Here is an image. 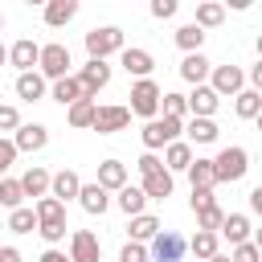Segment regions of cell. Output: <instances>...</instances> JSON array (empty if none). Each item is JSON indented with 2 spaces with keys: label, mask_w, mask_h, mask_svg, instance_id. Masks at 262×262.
<instances>
[{
  "label": "cell",
  "mask_w": 262,
  "mask_h": 262,
  "mask_svg": "<svg viewBox=\"0 0 262 262\" xmlns=\"http://www.w3.org/2000/svg\"><path fill=\"white\" fill-rule=\"evenodd\" d=\"M131 123V111L127 106H98L94 111V131L98 135H115V131H123Z\"/></svg>",
  "instance_id": "5bb4252c"
},
{
  "label": "cell",
  "mask_w": 262,
  "mask_h": 262,
  "mask_svg": "<svg viewBox=\"0 0 262 262\" xmlns=\"http://www.w3.org/2000/svg\"><path fill=\"white\" fill-rule=\"evenodd\" d=\"M37 74H41L45 82H61V78H70V49H66L61 41L41 45V53H37Z\"/></svg>",
  "instance_id": "3957f363"
},
{
  "label": "cell",
  "mask_w": 262,
  "mask_h": 262,
  "mask_svg": "<svg viewBox=\"0 0 262 262\" xmlns=\"http://www.w3.org/2000/svg\"><path fill=\"white\" fill-rule=\"evenodd\" d=\"M250 209H254V213H262V188H254V192H250Z\"/></svg>",
  "instance_id": "681fc988"
},
{
  "label": "cell",
  "mask_w": 262,
  "mask_h": 262,
  "mask_svg": "<svg viewBox=\"0 0 262 262\" xmlns=\"http://www.w3.org/2000/svg\"><path fill=\"white\" fill-rule=\"evenodd\" d=\"M176 45H180L184 53H201V45H205V33H201V29L188 20V25H180V29H176Z\"/></svg>",
  "instance_id": "d590c367"
},
{
  "label": "cell",
  "mask_w": 262,
  "mask_h": 262,
  "mask_svg": "<svg viewBox=\"0 0 262 262\" xmlns=\"http://www.w3.org/2000/svg\"><path fill=\"white\" fill-rule=\"evenodd\" d=\"M119 262H147V246H139V242H127V246L119 250Z\"/></svg>",
  "instance_id": "b9f144b4"
},
{
  "label": "cell",
  "mask_w": 262,
  "mask_h": 262,
  "mask_svg": "<svg viewBox=\"0 0 262 262\" xmlns=\"http://www.w3.org/2000/svg\"><path fill=\"white\" fill-rule=\"evenodd\" d=\"M16 127H20V111L0 102V131H16Z\"/></svg>",
  "instance_id": "60d3db41"
},
{
  "label": "cell",
  "mask_w": 262,
  "mask_h": 262,
  "mask_svg": "<svg viewBox=\"0 0 262 262\" xmlns=\"http://www.w3.org/2000/svg\"><path fill=\"white\" fill-rule=\"evenodd\" d=\"M188 250H192L201 262H209V258L221 250V237H217V233H205V229H196V233L188 237Z\"/></svg>",
  "instance_id": "1f68e13d"
},
{
  "label": "cell",
  "mask_w": 262,
  "mask_h": 262,
  "mask_svg": "<svg viewBox=\"0 0 262 262\" xmlns=\"http://www.w3.org/2000/svg\"><path fill=\"white\" fill-rule=\"evenodd\" d=\"M98 188H106V192H119L123 184H127V164L123 160H102L98 164V180H94Z\"/></svg>",
  "instance_id": "2e32d148"
},
{
  "label": "cell",
  "mask_w": 262,
  "mask_h": 262,
  "mask_svg": "<svg viewBox=\"0 0 262 262\" xmlns=\"http://www.w3.org/2000/svg\"><path fill=\"white\" fill-rule=\"evenodd\" d=\"M37 262H70V258H66V250H45Z\"/></svg>",
  "instance_id": "c3c4849f"
},
{
  "label": "cell",
  "mask_w": 262,
  "mask_h": 262,
  "mask_svg": "<svg viewBox=\"0 0 262 262\" xmlns=\"http://www.w3.org/2000/svg\"><path fill=\"white\" fill-rule=\"evenodd\" d=\"M119 61H123V70H127L135 82H139V78H151V70H156V57H151L147 49H139V45H123Z\"/></svg>",
  "instance_id": "30bf717a"
},
{
  "label": "cell",
  "mask_w": 262,
  "mask_h": 262,
  "mask_svg": "<svg viewBox=\"0 0 262 262\" xmlns=\"http://www.w3.org/2000/svg\"><path fill=\"white\" fill-rule=\"evenodd\" d=\"M180 131H184V119H168V115H156V119H147L143 123V131H139V139H143V151H160V147H168V143H176L180 139Z\"/></svg>",
  "instance_id": "7a4b0ae2"
},
{
  "label": "cell",
  "mask_w": 262,
  "mask_h": 262,
  "mask_svg": "<svg viewBox=\"0 0 262 262\" xmlns=\"http://www.w3.org/2000/svg\"><path fill=\"white\" fill-rule=\"evenodd\" d=\"M25 205V188H20V180H12V176H0V209H20Z\"/></svg>",
  "instance_id": "836d02e7"
},
{
  "label": "cell",
  "mask_w": 262,
  "mask_h": 262,
  "mask_svg": "<svg viewBox=\"0 0 262 262\" xmlns=\"http://www.w3.org/2000/svg\"><path fill=\"white\" fill-rule=\"evenodd\" d=\"M33 217H37V225H57V221H66V205L53 196H41V201H33Z\"/></svg>",
  "instance_id": "83f0119b"
},
{
  "label": "cell",
  "mask_w": 262,
  "mask_h": 262,
  "mask_svg": "<svg viewBox=\"0 0 262 262\" xmlns=\"http://www.w3.org/2000/svg\"><path fill=\"white\" fill-rule=\"evenodd\" d=\"M176 8H180L176 0H151V16H156V20H168V16H176Z\"/></svg>",
  "instance_id": "ee69618b"
},
{
  "label": "cell",
  "mask_w": 262,
  "mask_h": 262,
  "mask_svg": "<svg viewBox=\"0 0 262 262\" xmlns=\"http://www.w3.org/2000/svg\"><path fill=\"white\" fill-rule=\"evenodd\" d=\"M209 90H213L217 98H221V94H229V98L242 94V90H246V70H242V66H213V70H209Z\"/></svg>",
  "instance_id": "52a82bcc"
},
{
  "label": "cell",
  "mask_w": 262,
  "mask_h": 262,
  "mask_svg": "<svg viewBox=\"0 0 262 262\" xmlns=\"http://www.w3.org/2000/svg\"><path fill=\"white\" fill-rule=\"evenodd\" d=\"M86 53L90 61H106L111 53H123V29L119 25H102L86 33Z\"/></svg>",
  "instance_id": "277c9868"
},
{
  "label": "cell",
  "mask_w": 262,
  "mask_h": 262,
  "mask_svg": "<svg viewBox=\"0 0 262 262\" xmlns=\"http://www.w3.org/2000/svg\"><path fill=\"white\" fill-rule=\"evenodd\" d=\"M221 20H225V4H221V0H201V4H196V20H192V25H196L201 33H205V29H217Z\"/></svg>",
  "instance_id": "484cf974"
},
{
  "label": "cell",
  "mask_w": 262,
  "mask_h": 262,
  "mask_svg": "<svg viewBox=\"0 0 262 262\" xmlns=\"http://www.w3.org/2000/svg\"><path fill=\"white\" fill-rule=\"evenodd\" d=\"M37 53H41V45H37V41H29V37H20V41L8 49V61H12L20 74H29V70L37 66Z\"/></svg>",
  "instance_id": "603a6c76"
},
{
  "label": "cell",
  "mask_w": 262,
  "mask_h": 262,
  "mask_svg": "<svg viewBox=\"0 0 262 262\" xmlns=\"http://www.w3.org/2000/svg\"><path fill=\"white\" fill-rule=\"evenodd\" d=\"M160 111H164L168 119H184V115H188V111H184V94H176V90L160 94Z\"/></svg>",
  "instance_id": "f35d334b"
},
{
  "label": "cell",
  "mask_w": 262,
  "mask_h": 262,
  "mask_svg": "<svg viewBox=\"0 0 262 262\" xmlns=\"http://www.w3.org/2000/svg\"><path fill=\"white\" fill-rule=\"evenodd\" d=\"M78 188H82V176L74 172V168H61V172H53L49 176V196L53 201H78Z\"/></svg>",
  "instance_id": "4fadbf2b"
},
{
  "label": "cell",
  "mask_w": 262,
  "mask_h": 262,
  "mask_svg": "<svg viewBox=\"0 0 262 262\" xmlns=\"http://www.w3.org/2000/svg\"><path fill=\"white\" fill-rule=\"evenodd\" d=\"M217 106H221V98H217L209 86H192V94H184V111H188L192 119H213Z\"/></svg>",
  "instance_id": "8fae6325"
},
{
  "label": "cell",
  "mask_w": 262,
  "mask_h": 262,
  "mask_svg": "<svg viewBox=\"0 0 262 262\" xmlns=\"http://www.w3.org/2000/svg\"><path fill=\"white\" fill-rule=\"evenodd\" d=\"M74 78L82 82V94L98 102V90H106V86H111V66H106V61H86Z\"/></svg>",
  "instance_id": "ba28073f"
},
{
  "label": "cell",
  "mask_w": 262,
  "mask_h": 262,
  "mask_svg": "<svg viewBox=\"0 0 262 262\" xmlns=\"http://www.w3.org/2000/svg\"><path fill=\"white\" fill-rule=\"evenodd\" d=\"M188 205H192V213H201V209H213L217 201H213V192H209V188H192V196H188Z\"/></svg>",
  "instance_id": "7bdbcfd3"
},
{
  "label": "cell",
  "mask_w": 262,
  "mask_h": 262,
  "mask_svg": "<svg viewBox=\"0 0 262 262\" xmlns=\"http://www.w3.org/2000/svg\"><path fill=\"white\" fill-rule=\"evenodd\" d=\"M229 262H262V250H258V242L250 237V242H242V246H233V254H229Z\"/></svg>",
  "instance_id": "ab89813d"
},
{
  "label": "cell",
  "mask_w": 262,
  "mask_h": 262,
  "mask_svg": "<svg viewBox=\"0 0 262 262\" xmlns=\"http://www.w3.org/2000/svg\"><path fill=\"white\" fill-rule=\"evenodd\" d=\"M188 180H192V188H209L213 192V160H201V156H192V164H188Z\"/></svg>",
  "instance_id": "d6a6232c"
},
{
  "label": "cell",
  "mask_w": 262,
  "mask_h": 262,
  "mask_svg": "<svg viewBox=\"0 0 262 262\" xmlns=\"http://www.w3.org/2000/svg\"><path fill=\"white\" fill-rule=\"evenodd\" d=\"M78 205H82L90 217H102V213L111 209V192L98 188V184H82V188H78Z\"/></svg>",
  "instance_id": "ac0fdd59"
},
{
  "label": "cell",
  "mask_w": 262,
  "mask_h": 262,
  "mask_svg": "<svg viewBox=\"0 0 262 262\" xmlns=\"http://www.w3.org/2000/svg\"><path fill=\"white\" fill-rule=\"evenodd\" d=\"M143 196L147 201H168L172 196V188H176V180H172V172H164V168H156L151 176H143Z\"/></svg>",
  "instance_id": "e0dca14e"
},
{
  "label": "cell",
  "mask_w": 262,
  "mask_h": 262,
  "mask_svg": "<svg viewBox=\"0 0 262 262\" xmlns=\"http://www.w3.org/2000/svg\"><path fill=\"white\" fill-rule=\"evenodd\" d=\"M8 229H12V233H33V229H37V217H33V209H29V205L12 209V213H8Z\"/></svg>",
  "instance_id": "8d00e7d4"
},
{
  "label": "cell",
  "mask_w": 262,
  "mask_h": 262,
  "mask_svg": "<svg viewBox=\"0 0 262 262\" xmlns=\"http://www.w3.org/2000/svg\"><path fill=\"white\" fill-rule=\"evenodd\" d=\"M0 33H4V12H0Z\"/></svg>",
  "instance_id": "f5cc1de1"
},
{
  "label": "cell",
  "mask_w": 262,
  "mask_h": 262,
  "mask_svg": "<svg viewBox=\"0 0 262 262\" xmlns=\"http://www.w3.org/2000/svg\"><path fill=\"white\" fill-rule=\"evenodd\" d=\"M250 229H254V225H250L246 213H225L217 237H229V246H242V242H250Z\"/></svg>",
  "instance_id": "d6986e66"
},
{
  "label": "cell",
  "mask_w": 262,
  "mask_h": 262,
  "mask_svg": "<svg viewBox=\"0 0 262 262\" xmlns=\"http://www.w3.org/2000/svg\"><path fill=\"white\" fill-rule=\"evenodd\" d=\"M188 250V237L176 233V229H160L151 242H147V262H180Z\"/></svg>",
  "instance_id": "5b68a950"
},
{
  "label": "cell",
  "mask_w": 262,
  "mask_h": 262,
  "mask_svg": "<svg viewBox=\"0 0 262 262\" xmlns=\"http://www.w3.org/2000/svg\"><path fill=\"white\" fill-rule=\"evenodd\" d=\"M221 221H225V209H221V205H213V209H201V213H196V229H205V233H217V229H221Z\"/></svg>",
  "instance_id": "74e56055"
},
{
  "label": "cell",
  "mask_w": 262,
  "mask_h": 262,
  "mask_svg": "<svg viewBox=\"0 0 262 262\" xmlns=\"http://www.w3.org/2000/svg\"><path fill=\"white\" fill-rule=\"evenodd\" d=\"M53 98H57L61 106H74V102L86 98V94H82V82L70 74V78H61V82H53Z\"/></svg>",
  "instance_id": "e575fe53"
},
{
  "label": "cell",
  "mask_w": 262,
  "mask_h": 262,
  "mask_svg": "<svg viewBox=\"0 0 262 262\" xmlns=\"http://www.w3.org/2000/svg\"><path fill=\"white\" fill-rule=\"evenodd\" d=\"M70 262H98L102 258V242H98V233H90V229H74L70 233V254H66Z\"/></svg>",
  "instance_id": "9c48e42d"
},
{
  "label": "cell",
  "mask_w": 262,
  "mask_h": 262,
  "mask_svg": "<svg viewBox=\"0 0 262 262\" xmlns=\"http://www.w3.org/2000/svg\"><path fill=\"white\" fill-rule=\"evenodd\" d=\"M49 176H53V172H45L41 164H33V168L20 176V188H25V196H37V201H41V196H49Z\"/></svg>",
  "instance_id": "d4e9b609"
},
{
  "label": "cell",
  "mask_w": 262,
  "mask_h": 262,
  "mask_svg": "<svg viewBox=\"0 0 262 262\" xmlns=\"http://www.w3.org/2000/svg\"><path fill=\"white\" fill-rule=\"evenodd\" d=\"M160 229H164V225H160L156 213H139V217H131V242H139V246H147Z\"/></svg>",
  "instance_id": "f1b7e54d"
},
{
  "label": "cell",
  "mask_w": 262,
  "mask_h": 262,
  "mask_svg": "<svg viewBox=\"0 0 262 262\" xmlns=\"http://www.w3.org/2000/svg\"><path fill=\"white\" fill-rule=\"evenodd\" d=\"M184 143L188 147H209V143H217V135H221V127L213 123V119H188V127H184Z\"/></svg>",
  "instance_id": "9a60e30c"
},
{
  "label": "cell",
  "mask_w": 262,
  "mask_h": 262,
  "mask_svg": "<svg viewBox=\"0 0 262 262\" xmlns=\"http://www.w3.org/2000/svg\"><path fill=\"white\" fill-rule=\"evenodd\" d=\"M94 111H98V102L94 98H78L74 106H66V119H70V127H94Z\"/></svg>",
  "instance_id": "f546056e"
},
{
  "label": "cell",
  "mask_w": 262,
  "mask_h": 262,
  "mask_svg": "<svg viewBox=\"0 0 262 262\" xmlns=\"http://www.w3.org/2000/svg\"><path fill=\"white\" fill-rule=\"evenodd\" d=\"M45 143H49V127H45V123H20L16 135H12L16 156H20V151H41Z\"/></svg>",
  "instance_id": "7c38bea8"
},
{
  "label": "cell",
  "mask_w": 262,
  "mask_h": 262,
  "mask_svg": "<svg viewBox=\"0 0 262 262\" xmlns=\"http://www.w3.org/2000/svg\"><path fill=\"white\" fill-rule=\"evenodd\" d=\"M12 164H16V147H12V139H0V176H4Z\"/></svg>",
  "instance_id": "f6af8a7d"
},
{
  "label": "cell",
  "mask_w": 262,
  "mask_h": 262,
  "mask_svg": "<svg viewBox=\"0 0 262 262\" xmlns=\"http://www.w3.org/2000/svg\"><path fill=\"white\" fill-rule=\"evenodd\" d=\"M115 205H119V209H123L127 217H139V213H147V196H143V188H139V184H131V180H127V184L119 188Z\"/></svg>",
  "instance_id": "44dd1931"
},
{
  "label": "cell",
  "mask_w": 262,
  "mask_h": 262,
  "mask_svg": "<svg viewBox=\"0 0 262 262\" xmlns=\"http://www.w3.org/2000/svg\"><path fill=\"white\" fill-rule=\"evenodd\" d=\"M250 172V151L242 147V143H229V147H221L217 156H213V180L217 184H233V180H242Z\"/></svg>",
  "instance_id": "6da1fadb"
},
{
  "label": "cell",
  "mask_w": 262,
  "mask_h": 262,
  "mask_svg": "<svg viewBox=\"0 0 262 262\" xmlns=\"http://www.w3.org/2000/svg\"><path fill=\"white\" fill-rule=\"evenodd\" d=\"M4 61H8V49H4V41H0V66H4Z\"/></svg>",
  "instance_id": "816d5d0a"
},
{
  "label": "cell",
  "mask_w": 262,
  "mask_h": 262,
  "mask_svg": "<svg viewBox=\"0 0 262 262\" xmlns=\"http://www.w3.org/2000/svg\"><path fill=\"white\" fill-rule=\"evenodd\" d=\"M209 70H213V61H209L205 53H184V61H180V78L192 82V86H205Z\"/></svg>",
  "instance_id": "ffe728a7"
},
{
  "label": "cell",
  "mask_w": 262,
  "mask_h": 262,
  "mask_svg": "<svg viewBox=\"0 0 262 262\" xmlns=\"http://www.w3.org/2000/svg\"><path fill=\"white\" fill-rule=\"evenodd\" d=\"M237 102H233V111H237V119H258L262 115V90H242V94H233Z\"/></svg>",
  "instance_id": "4dcf8cb0"
},
{
  "label": "cell",
  "mask_w": 262,
  "mask_h": 262,
  "mask_svg": "<svg viewBox=\"0 0 262 262\" xmlns=\"http://www.w3.org/2000/svg\"><path fill=\"white\" fill-rule=\"evenodd\" d=\"M16 98H25V102H37V98H45V78H41L37 70H29V74H16Z\"/></svg>",
  "instance_id": "4316f807"
},
{
  "label": "cell",
  "mask_w": 262,
  "mask_h": 262,
  "mask_svg": "<svg viewBox=\"0 0 262 262\" xmlns=\"http://www.w3.org/2000/svg\"><path fill=\"white\" fill-rule=\"evenodd\" d=\"M0 262H25L16 246H0Z\"/></svg>",
  "instance_id": "7dc6e473"
},
{
  "label": "cell",
  "mask_w": 262,
  "mask_h": 262,
  "mask_svg": "<svg viewBox=\"0 0 262 262\" xmlns=\"http://www.w3.org/2000/svg\"><path fill=\"white\" fill-rule=\"evenodd\" d=\"M209 262H229V254H221V250H217V254H213Z\"/></svg>",
  "instance_id": "f907efd6"
},
{
  "label": "cell",
  "mask_w": 262,
  "mask_h": 262,
  "mask_svg": "<svg viewBox=\"0 0 262 262\" xmlns=\"http://www.w3.org/2000/svg\"><path fill=\"white\" fill-rule=\"evenodd\" d=\"M78 16V0H45V25L49 29H61Z\"/></svg>",
  "instance_id": "7402d4cb"
},
{
  "label": "cell",
  "mask_w": 262,
  "mask_h": 262,
  "mask_svg": "<svg viewBox=\"0 0 262 262\" xmlns=\"http://www.w3.org/2000/svg\"><path fill=\"white\" fill-rule=\"evenodd\" d=\"M160 94H164V90H160L151 78H139V82L131 86V106H127V111L139 115V119H156V115H160Z\"/></svg>",
  "instance_id": "8992f818"
},
{
  "label": "cell",
  "mask_w": 262,
  "mask_h": 262,
  "mask_svg": "<svg viewBox=\"0 0 262 262\" xmlns=\"http://www.w3.org/2000/svg\"><path fill=\"white\" fill-rule=\"evenodd\" d=\"M164 172H188V164H192V147L184 143V139H176V143H168L164 147Z\"/></svg>",
  "instance_id": "cb8c5ba5"
},
{
  "label": "cell",
  "mask_w": 262,
  "mask_h": 262,
  "mask_svg": "<svg viewBox=\"0 0 262 262\" xmlns=\"http://www.w3.org/2000/svg\"><path fill=\"white\" fill-rule=\"evenodd\" d=\"M135 168H139V176H151V172H156V168H164V164H160V156H151V151H143V156L135 160Z\"/></svg>",
  "instance_id": "bcb514c9"
}]
</instances>
